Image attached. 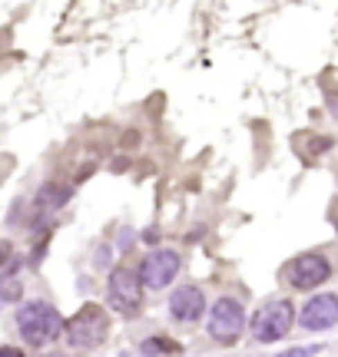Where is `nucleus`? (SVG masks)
I'll list each match as a JSON object with an SVG mask.
<instances>
[{"label":"nucleus","instance_id":"3","mask_svg":"<svg viewBox=\"0 0 338 357\" xmlns=\"http://www.w3.org/2000/svg\"><path fill=\"white\" fill-rule=\"evenodd\" d=\"M206 331L215 344H235L246 331V308L235 301V298H215L213 311H209V321H206Z\"/></svg>","mask_w":338,"mask_h":357},{"label":"nucleus","instance_id":"10","mask_svg":"<svg viewBox=\"0 0 338 357\" xmlns=\"http://www.w3.org/2000/svg\"><path fill=\"white\" fill-rule=\"evenodd\" d=\"M70 185H60V182H46L44 189H40V195H37V205L44 208V212H57V208H63L66 202H70Z\"/></svg>","mask_w":338,"mask_h":357},{"label":"nucleus","instance_id":"1","mask_svg":"<svg viewBox=\"0 0 338 357\" xmlns=\"http://www.w3.org/2000/svg\"><path fill=\"white\" fill-rule=\"evenodd\" d=\"M17 327H20V334L27 338L30 347H46V344L60 334L63 318H60V311H57L53 304H46V301H24V304L17 308Z\"/></svg>","mask_w":338,"mask_h":357},{"label":"nucleus","instance_id":"4","mask_svg":"<svg viewBox=\"0 0 338 357\" xmlns=\"http://www.w3.org/2000/svg\"><path fill=\"white\" fill-rule=\"evenodd\" d=\"M292 321H295L292 301H285V298L265 301L259 311H256V318H252V338L262 344L282 341V338L292 331Z\"/></svg>","mask_w":338,"mask_h":357},{"label":"nucleus","instance_id":"7","mask_svg":"<svg viewBox=\"0 0 338 357\" xmlns=\"http://www.w3.org/2000/svg\"><path fill=\"white\" fill-rule=\"evenodd\" d=\"M328 275H332V265H328V258L319 255V252L299 255V258L292 262V268H289V282H292V288H302V291L325 284L328 282Z\"/></svg>","mask_w":338,"mask_h":357},{"label":"nucleus","instance_id":"11","mask_svg":"<svg viewBox=\"0 0 338 357\" xmlns=\"http://www.w3.org/2000/svg\"><path fill=\"white\" fill-rule=\"evenodd\" d=\"M322 351V347H292V351H285V354H278V357H315Z\"/></svg>","mask_w":338,"mask_h":357},{"label":"nucleus","instance_id":"9","mask_svg":"<svg viewBox=\"0 0 338 357\" xmlns=\"http://www.w3.org/2000/svg\"><path fill=\"white\" fill-rule=\"evenodd\" d=\"M299 321H302L305 331H328V327L338 321V298L335 295H315L305 308H302Z\"/></svg>","mask_w":338,"mask_h":357},{"label":"nucleus","instance_id":"8","mask_svg":"<svg viewBox=\"0 0 338 357\" xmlns=\"http://www.w3.org/2000/svg\"><path fill=\"white\" fill-rule=\"evenodd\" d=\"M206 311H209L206 308V295H202V288H196V284H183L169 298V314L179 324H196Z\"/></svg>","mask_w":338,"mask_h":357},{"label":"nucleus","instance_id":"2","mask_svg":"<svg viewBox=\"0 0 338 357\" xmlns=\"http://www.w3.org/2000/svg\"><path fill=\"white\" fill-rule=\"evenodd\" d=\"M63 331H66V344H70V347L93 351V347H100V344L107 341L109 324H107V314H103L100 304H83L80 314H73V318L63 324Z\"/></svg>","mask_w":338,"mask_h":357},{"label":"nucleus","instance_id":"13","mask_svg":"<svg viewBox=\"0 0 338 357\" xmlns=\"http://www.w3.org/2000/svg\"><path fill=\"white\" fill-rule=\"evenodd\" d=\"M7 258H10V245L3 241V245H0V265H7Z\"/></svg>","mask_w":338,"mask_h":357},{"label":"nucleus","instance_id":"6","mask_svg":"<svg viewBox=\"0 0 338 357\" xmlns=\"http://www.w3.org/2000/svg\"><path fill=\"white\" fill-rule=\"evenodd\" d=\"M179 268H183L179 252H172V248H159V252H150L146 258H143V265H139V282H143V288L163 291V288L172 284V278L179 275Z\"/></svg>","mask_w":338,"mask_h":357},{"label":"nucleus","instance_id":"5","mask_svg":"<svg viewBox=\"0 0 338 357\" xmlns=\"http://www.w3.org/2000/svg\"><path fill=\"white\" fill-rule=\"evenodd\" d=\"M107 298L109 308L120 314H136L139 304H143V282L133 268H113L107 278Z\"/></svg>","mask_w":338,"mask_h":357},{"label":"nucleus","instance_id":"12","mask_svg":"<svg viewBox=\"0 0 338 357\" xmlns=\"http://www.w3.org/2000/svg\"><path fill=\"white\" fill-rule=\"evenodd\" d=\"M0 357H24L20 347H0Z\"/></svg>","mask_w":338,"mask_h":357}]
</instances>
